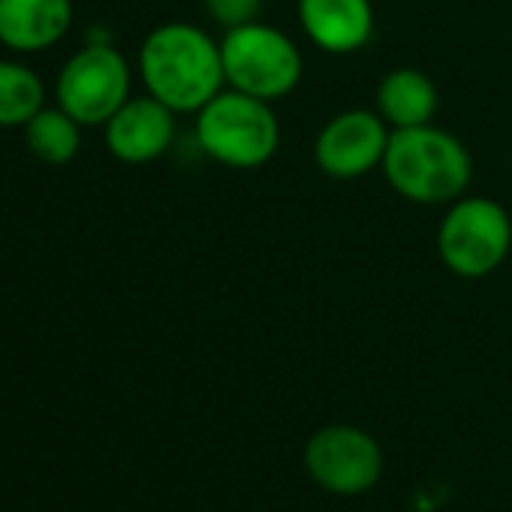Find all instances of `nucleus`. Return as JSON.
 <instances>
[{"label":"nucleus","mask_w":512,"mask_h":512,"mask_svg":"<svg viewBox=\"0 0 512 512\" xmlns=\"http://www.w3.org/2000/svg\"><path fill=\"white\" fill-rule=\"evenodd\" d=\"M226 85L260 100L287 97L302 79V55L296 43L263 22L232 28L220 40Z\"/></svg>","instance_id":"nucleus-4"},{"label":"nucleus","mask_w":512,"mask_h":512,"mask_svg":"<svg viewBox=\"0 0 512 512\" xmlns=\"http://www.w3.org/2000/svg\"><path fill=\"white\" fill-rule=\"evenodd\" d=\"M40 109H46V85L22 61H0V130L25 127Z\"/></svg>","instance_id":"nucleus-14"},{"label":"nucleus","mask_w":512,"mask_h":512,"mask_svg":"<svg viewBox=\"0 0 512 512\" xmlns=\"http://www.w3.org/2000/svg\"><path fill=\"white\" fill-rule=\"evenodd\" d=\"M299 19L311 43L332 55H350L374 34L371 0H299Z\"/></svg>","instance_id":"nucleus-11"},{"label":"nucleus","mask_w":512,"mask_h":512,"mask_svg":"<svg viewBox=\"0 0 512 512\" xmlns=\"http://www.w3.org/2000/svg\"><path fill=\"white\" fill-rule=\"evenodd\" d=\"M383 172L395 193L419 205H446L461 199L473 163L467 148L431 124L392 130L383 154Z\"/></svg>","instance_id":"nucleus-2"},{"label":"nucleus","mask_w":512,"mask_h":512,"mask_svg":"<svg viewBox=\"0 0 512 512\" xmlns=\"http://www.w3.org/2000/svg\"><path fill=\"white\" fill-rule=\"evenodd\" d=\"M437 106H440V97H437L434 82L413 67L386 73L377 88L380 118L392 130H410V127L431 124V118L437 115Z\"/></svg>","instance_id":"nucleus-12"},{"label":"nucleus","mask_w":512,"mask_h":512,"mask_svg":"<svg viewBox=\"0 0 512 512\" xmlns=\"http://www.w3.org/2000/svg\"><path fill=\"white\" fill-rule=\"evenodd\" d=\"M73 28V0H0V46L37 55L58 46Z\"/></svg>","instance_id":"nucleus-10"},{"label":"nucleus","mask_w":512,"mask_h":512,"mask_svg":"<svg viewBox=\"0 0 512 512\" xmlns=\"http://www.w3.org/2000/svg\"><path fill=\"white\" fill-rule=\"evenodd\" d=\"M205 10L214 25L232 31L256 22V16L263 10V0H205Z\"/></svg>","instance_id":"nucleus-15"},{"label":"nucleus","mask_w":512,"mask_h":512,"mask_svg":"<svg viewBox=\"0 0 512 512\" xmlns=\"http://www.w3.org/2000/svg\"><path fill=\"white\" fill-rule=\"evenodd\" d=\"M305 473L314 485L338 497L371 491L383 476L380 443L356 425H326L305 443Z\"/></svg>","instance_id":"nucleus-7"},{"label":"nucleus","mask_w":512,"mask_h":512,"mask_svg":"<svg viewBox=\"0 0 512 512\" xmlns=\"http://www.w3.org/2000/svg\"><path fill=\"white\" fill-rule=\"evenodd\" d=\"M139 76L172 112H199L226 85L220 43L187 22L154 28L139 52Z\"/></svg>","instance_id":"nucleus-1"},{"label":"nucleus","mask_w":512,"mask_h":512,"mask_svg":"<svg viewBox=\"0 0 512 512\" xmlns=\"http://www.w3.org/2000/svg\"><path fill=\"white\" fill-rule=\"evenodd\" d=\"M22 130L28 151L49 166H67L82 151V124L61 106L40 109Z\"/></svg>","instance_id":"nucleus-13"},{"label":"nucleus","mask_w":512,"mask_h":512,"mask_svg":"<svg viewBox=\"0 0 512 512\" xmlns=\"http://www.w3.org/2000/svg\"><path fill=\"white\" fill-rule=\"evenodd\" d=\"M130 64L112 43H88L58 73L55 100L82 127L106 121L130 100Z\"/></svg>","instance_id":"nucleus-6"},{"label":"nucleus","mask_w":512,"mask_h":512,"mask_svg":"<svg viewBox=\"0 0 512 512\" xmlns=\"http://www.w3.org/2000/svg\"><path fill=\"white\" fill-rule=\"evenodd\" d=\"M389 145L386 121L365 109H350L335 115L317 136L314 157L317 166L338 181H353L368 175L374 166H383Z\"/></svg>","instance_id":"nucleus-8"},{"label":"nucleus","mask_w":512,"mask_h":512,"mask_svg":"<svg viewBox=\"0 0 512 512\" xmlns=\"http://www.w3.org/2000/svg\"><path fill=\"white\" fill-rule=\"evenodd\" d=\"M106 148L115 160L142 166L163 157L175 139V112L157 97H130L103 127Z\"/></svg>","instance_id":"nucleus-9"},{"label":"nucleus","mask_w":512,"mask_h":512,"mask_svg":"<svg viewBox=\"0 0 512 512\" xmlns=\"http://www.w3.org/2000/svg\"><path fill=\"white\" fill-rule=\"evenodd\" d=\"M512 247V220L500 202L485 196L455 199L446 211L437 250L446 269L458 278L491 275Z\"/></svg>","instance_id":"nucleus-5"},{"label":"nucleus","mask_w":512,"mask_h":512,"mask_svg":"<svg viewBox=\"0 0 512 512\" xmlns=\"http://www.w3.org/2000/svg\"><path fill=\"white\" fill-rule=\"evenodd\" d=\"M196 139L211 160L232 169H256L275 157L281 127L269 100L229 88L196 112Z\"/></svg>","instance_id":"nucleus-3"}]
</instances>
